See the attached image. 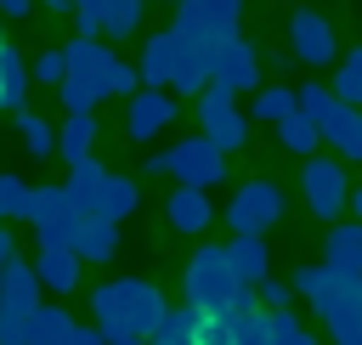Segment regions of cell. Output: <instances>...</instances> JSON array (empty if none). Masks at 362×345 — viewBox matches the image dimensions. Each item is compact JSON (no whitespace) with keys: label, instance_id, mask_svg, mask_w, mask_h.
<instances>
[{"label":"cell","instance_id":"cell-7","mask_svg":"<svg viewBox=\"0 0 362 345\" xmlns=\"http://www.w3.org/2000/svg\"><path fill=\"white\" fill-rule=\"evenodd\" d=\"M300 192H305V209L317 221H339V209L351 204V181H345V164L339 158H305L300 170Z\"/></svg>","mask_w":362,"mask_h":345},{"label":"cell","instance_id":"cell-30","mask_svg":"<svg viewBox=\"0 0 362 345\" xmlns=\"http://www.w3.org/2000/svg\"><path fill=\"white\" fill-rule=\"evenodd\" d=\"M34 209V187L23 175H0V221H28Z\"/></svg>","mask_w":362,"mask_h":345},{"label":"cell","instance_id":"cell-22","mask_svg":"<svg viewBox=\"0 0 362 345\" xmlns=\"http://www.w3.org/2000/svg\"><path fill=\"white\" fill-rule=\"evenodd\" d=\"M57 153H62L68 164L96 158V119H90V113H68V124L57 130Z\"/></svg>","mask_w":362,"mask_h":345},{"label":"cell","instance_id":"cell-45","mask_svg":"<svg viewBox=\"0 0 362 345\" xmlns=\"http://www.w3.org/2000/svg\"><path fill=\"white\" fill-rule=\"evenodd\" d=\"M351 158H356V164H362V136H356V153H351Z\"/></svg>","mask_w":362,"mask_h":345},{"label":"cell","instance_id":"cell-3","mask_svg":"<svg viewBox=\"0 0 362 345\" xmlns=\"http://www.w3.org/2000/svg\"><path fill=\"white\" fill-rule=\"evenodd\" d=\"M181 294H187V305L204 311V317H232V305H238L249 288L238 283V271H232V260H226V243H204V249L187 260V271H181Z\"/></svg>","mask_w":362,"mask_h":345},{"label":"cell","instance_id":"cell-16","mask_svg":"<svg viewBox=\"0 0 362 345\" xmlns=\"http://www.w3.org/2000/svg\"><path fill=\"white\" fill-rule=\"evenodd\" d=\"M28 79H34V68H23V51L6 40L0 45V113H28L23 102H28Z\"/></svg>","mask_w":362,"mask_h":345},{"label":"cell","instance_id":"cell-18","mask_svg":"<svg viewBox=\"0 0 362 345\" xmlns=\"http://www.w3.org/2000/svg\"><path fill=\"white\" fill-rule=\"evenodd\" d=\"M322 266H339V271H356L362 277V221H334L328 238H322Z\"/></svg>","mask_w":362,"mask_h":345},{"label":"cell","instance_id":"cell-9","mask_svg":"<svg viewBox=\"0 0 362 345\" xmlns=\"http://www.w3.org/2000/svg\"><path fill=\"white\" fill-rule=\"evenodd\" d=\"M288 57L305 62V68H328L339 57V40H334V23L322 11H294L288 17Z\"/></svg>","mask_w":362,"mask_h":345},{"label":"cell","instance_id":"cell-12","mask_svg":"<svg viewBox=\"0 0 362 345\" xmlns=\"http://www.w3.org/2000/svg\"><path fill=\"white\" fill-rule=\"evenodd\" d=\"M209 85H226L232 96L249 90V85H260V51H255L249 40H232V45L209 62Z\"/></svg>","mask_w":362,"mask_h":345},{"label":"cell","instance_id":"cell-32","mask_svg":"<svg viewBox=\"0 0 362 345\" xmlns=\"http://www.w3.org/2000/svg\"><path fill=\"white\" fill-rule=\"evenodd\" d=\"M57 96H62V107H68V113H90V107L102 102L96 79H85V74H68V79L57 85Z\"/></svg>","mask_w":362,"mask_h":345},{"label":"cell","instance_id":"cell-26","mask_svg":"<svg viewBox=\"0 0 362 345\" xmlns=\"http://www.w3.org/2000/svg\"><path fill=\"white\" fill-rule=\"evenodd\" d=\"M277 141H283L288 153H300V158H317V141H322V124H311L305 113H288V119L277 124Z\"/></svg>","mask_w":362,"mask_h":345},{"label":"cell","instance_id":"cell-25","mask_svg":"<svg viewBox=\"0 0 362 345\" xmlns=\"http://www.w3.org/2000/svg\"><path fill=\"white\" fill-rule=\"evenodd\" d=\"M328 90H334V102L362 107V45H351V51L339 57V74L328 79Z\"/></svg>","mask_w":362,"mask_h":345},{"label":"cell","instance_id":"cell-14","mask_svg":"<svg viewBox=\"0 0 362 345\" xmlns=\"http://www.w3.org/2000/svg\"><path fill=\"white\" fill-rule=\"evenodd\" d=\"M34 271H40V288L45 294H74L79 277H85V260L74 249H40L34 255Z\"/></svg>","mask_w":362,"mask_h":345},{"label":"cell","instance_id":"cell-1","mask_svg":"<svg viewBox=\"0 0 362 345\" xmlns=\"http://www.w3.org/2000/svg\"><path fill=\"white\" fill-rule=\"evenodd\" d=\"M90 311H96L102 339H158V328L170 317V300L147 277H113V283L90 288Z\"/></svg>","mask_w":362,"mask_h":345},{"label":"cell","instance_id":"cell-38","mask_svg":"<svg viewBox=\"0 0 362 345\" xmlns=\"http://www.w3.org/2000/svg\"><path fill=\"white\" fill-rule=\"evenodd\" d=\"M34 79H40V85H62V79H68V57H62V51H40V57H34Z\"/></svg>","mask_w":362,"mask_h":345},{"label":"cell","instance_id":"cell-10","mask_svg":"<svg viewBox=\"0 0 362 345\" xmlns=\"http://www.w3.org/2000/svg\"><path fill=\"white\" fill-rule=\"evenodd\" d=\"M170 124H175V96H170V90H147V85H141V90L130 96L124 136H130V141H153V136H158V130H170Z\"/></svg>","mask_w":362,"mask_h":345},{"label":"cell","instance_id":"cell-31","mask_svg":"<svg viewBox=\"0 0 362 345\" xmlns=\"http://www.w3.org/2000/svg\"><path fill=\"white\" fill-rule=\"evenodd\" d=\"M17 130H23V147L34 158H51L57 153V124H45L40 113H17Z\"/></svg>","mask_w":362,"mask_h":345},{"label":"cell","instance_id":"cell-46","mask_svg":"<svg viewBox=\"0 0 362 345\" xmlns=\"http://www.w3.org/2000/svg\"><path fill=\"white\" fill-rule=\"evenodd\" d=\"M0 45H6V34H0Z\"/></svg>","mask_w":362,"mask_h":345},{"label":"cell","instance_id":"cell-29","mask_svg":"<svg viewBox=\"0 0 362 345\" xmlns=\"http://www.w3.org/2000/svg\"><path fill=\"white\" fill-rule=\"evenodd\" d=\"M260 124H283L288 113H294V85H266L260 96H255V107H249Z\"/></svg>","mask_w":362,"mask_h":345},{"label":"cell","instance_id":"cell-6","mask_svg":"<svg viewBox=\"0 0 362 345\" xmlns=\"http://www.w3.org/2000/svg\"><path fill=\"white\" fill-rule=\"evenodd\" d=\"M221 221H226L238 238H266V232L283 221V192H277L272 181H249V187L232 192V204H226Z\"/></svg>","mask_w":362,"mask_h":345},{"label":"cell","instance_id":"cell-21","mask_svg":"<svg viewBox=\"0 0 362 345\" xmlns=\"http://www.w3.org/2000/svg\"><path fill=\"white\" fill-rule=\"evenodd\" d=\"M85 209L74 204V192L62 187V181H51V187H34V209H28V226L40 232V226H51V221H79Z\"/></svg>","mask_w":362,"mask_h":345},{"label":"cell","instance_id":"cell-40","mask_svg":"<svg viewBox=\"0 0 362 345\" xmlns=\"http://www.w3.org/2000/svg\"><path fill=\"white\" fill-rule=\"evenodd\" d=\"M34 0H0V17H28Z\"/></svg>","mask_w":362,"mask_h":345},{"label":"cell","instance_id":"cell-5","mask_svg":"<svg viewBox=\"0 0 362 345\" xmlns=\"http://www.w3.org/2000/svg\"><path fill=\"white\" fill-rule=\"evenodd\" d=\"M164 175H175V187H198L209 192L215 181H226V153L209 141V136H187L164 153Z\"/></svg>","mask_w":362,"mask_h":345},{"label":"cell","instance_id":"cell-28","mask_svg":"<svg viewBox=\"0 0 362 345\" xmlns=\"http://www.w3.org/2000/svg\"><path fill=\"white\" fill-rule=\"evenodd\" d=\"M158 345H204V311H192V305L170 311L158 328Z\"/></svg>","mask_w":362,"mask_h":345},{"label":"cell","instance_id":"cell-8","mask_svg":"<svg viewBox=\"0 0 362 345\" xmlns=\"http://www.w3.org/2000/svg\"><path fill=\"white\" fill-rule=\"evenodd\" d=\"M141 11L147 0H74V23H79V40H124L141 28Z\"/></svg>","mask_w":362,"mask_h":345},{"label":"cell","instance_id":"cell-24","mask_svg":"<svg viewBox=\"0 0 362 345\" xmlns=\"http://www.w3.org/2000/svg\"><path fill=\"white\" fill-rule=\"evenodd\" d=\"M356 136H362V107H345V102H339V107L322 119V141H328L339 158H351V153H356Z\"/></svg>","mask_w":362,"mask_h":345},{"label":"cell","instance_id":"cell-43","mask_svg":"<svg viewBox=\"0 0 362 345\" xmlns=\"http://www.w3.org/2000/svg\"><path fill=\"white\" fill-rule=\"evenodd\" d=\"M351 209H356V221H362V187H356V192H351Z\"/></svg>","mask_w":362,"mask_h":345},{"label":"cell","instance_id":"cell-15","mask_svg":"<svg viewBox=\"0 0 362 345\" xmlns=\"http://www.w3.org/2000/svg\"><path fill=\"white\" fill-rule=\"evenodd\" d=\"M113 249H119V221L85 215L79 232H74V255H79L85 266H102V260H113Z\"/></svg>","mask_w":362,"mask_h":345},{"label":"cell","instance_id":"cell-42","mask_svg":"<svg viewBox=\"0 0 362 345\" xmlns=\"http://www.w3.org/2000/svg\"><path fill=\"white\" fill-rule=\"evenodd\" d=\"M40 6H51V11H74V0H40Z\"/></svg>","mask_w":362,"mask_h":345},{"label":"cell","instance_id":"cell-37","mask_svg":"<svg viewBox=\"0 0 362 345\" xmlns=\"http://www.w3.org/2000/svg\"><path fill=\"white\" fill-rule=\"evenodd\" d=\"M255 300H260V311H283V305L294 300V283H277V277H260V283H255Z\"/></svg>","mask_w":362,"mask_h":345},{"label":"cell","instance_id":"cell-17","mask_svg":"<svg viewBox=\"0 0 362 345\" xmlns=\"http://www.w3.org/2000/svg\"><path fill=\"white\" fill-rule=\"evenodd\" d=\"M74 334H79V322L68 317V305L45 300V305L28 317V334H23V345H74Z\"/></svg>","mask_w":362,"mask_h":345},{"label":"cell","instance_id":"cell-41","mask_svg":"<svg viewBox=\"0 0 362 345\" xmlns=\"http://www.w3.org/2000/svg\"><path fill=\"white\" fill-rule=\"evenodd\" d=\"M204 6H215V11H232V17H238V6H243V0H204Z\"/></svg>","mask_w":362,"mask_h":345},{"label":"cell","instance_id":"cell-2","mask_svg":"<svg viewBox=\"0 0 362 345\" xmlns=\"http://www.w3.org/2000/svg\"><path fill=\"white\" fill-rule=\"evenodd\" d=\"M294 288L317 305L322 328L334 334V345H362V277L339 271V266H300Z\"/></svg>","mask_w":362,"mask_h":345},{"label":"cell","instance_id":"cell-39","mask_svg":"<svg viewBox=\"0 0 362 345\" xmlns=\"http://www.w3.org/2000/svg\"><path fill=\"white\" fill-rule=\"evenodd\" d=\"M11 260H17V243H11V232H6V226H0V271H6V266H11Z\"/></svg>","mask_w":362,"mask_h":345},{"label":"cell","instance_id":"cell-34","mask_svg":"<svg viewBox=\"0 0 362 345\" xmlns=\"http://www.w3.org/2000/svg\"><path fill=\"white\" fill-rule=\"evenodd\" d=\"M204 136L221 147V153H238L243 141H249V119L243 113H226V119H215V124H204Z\"/></svg>","mask_w":362,"mask_h":345},{"label":"cell","instance_id":"cell-35","mask_svg":"<svg viewBox=\"0 0 362 345\" xmlns=\"http://www.w3.org/2000/svg\"><path fill=\"white\" fill-rule=\"evenodd\" d=\"M204 85H209V68L181 51V68H175V79H170V96H204Z\"/></svg>","mask_w":362,"mask_h":345},{"label":"cell","instance_id":"cell-11","mask_svg":"<svg viewBox=\"0 0 362 345\" xmlns=\"http://www.w3.org/2000/svg\"><path fill=\"white\" fill-rule=\"evenodd\" d=\"M175 68H181V40H175V28L147 34V40H141V62H136L141 85H147V90H164V85L175 79Z\"/></svg>","mask_w":362,"mask_h":345},{"label":"cell","instance_id":"cell-13","mask_svg":"<svg viewBox=\"0 0 362 345\" xmlns=\"http://www.w3.org/2000/svg\"><path fill=\"white\" fill-rule=\"evenodd\" d=\"M164 221H170L175 232L198 238L204 226H215V204H209V192H198V187H175V192L164 198Z\"/></svg>","mask_w":362,"mask_h":345},{"label":"cell","instance_id":"cell-33","mask_svg":"<svg viewBox=\"0 0 362 345\" xmlns=\"http://www.w3.org/2000/svg\"><path fill=\"white\" fill-rule=\"evenodd\" d=\"M334 107H339V102H334V90H328V85H300V90H294V113H305L311 124H322Z\"/></svg>","mask_w":362,"mask_h":345},{"label":"cell","instance_id":"cell-19","mask_svg":"<svg viewBox=\"0 0 362 345\" xmlns=\"http://www.w3.org/2000/svg\"><path fill=\"white\" fill-rule=\"evenodd\" d=\"M136 204H141L136 181L107 170V181H102V187H96V198H90V215H102V221H124V215H136Z\"/></svg>","mask_w":362,"mask_h":345},{"label":"cell","instance_id":"cell-20","mask_svg":"<svg viewBox=\"0 0 362 345\" xmlns=\"http://www.w3.org/2000/svg\"><path fill=\"white\" fill-rule=\"evenodd\" d=\"M226 260H232V271H238L243 288H255L260 277H272V249H266V238H232V243H226Z\"/></svg>","mask_w":362,"mask_h":345},{"label":"cell","instance_id":"cell-36","mask_svg":"<svg viewBox=\"0 0 362 345\" xmlns=\"http://www.w3.org/2000/svg\"><path fill=\"white\" fill-rule=\"evenodd\" d=\"M226 113H238V96L226 85H204V96H198V130L215 124V119H226Z\"/></svg>","mask_w":362,"mask_h":345},{"label":"cell","instance_id":"cell-4","mask_svg":"<svg viewBox=\"0 0 362 345\" xmlns=\"http://www.w3.org/2000/svg\"><path fill=\"white\" fill-rule=\"evenodd\" d=\"M170 28H175L181 51H187V57H198L204 68H209L232 40H243V34H238V17H232V11H215V6H204V0H181Z\"/></svg>","mask_w":362,"mask_h":345},{"label":"cell","instance_id":"cell-44","mask_svg":"<svg viewBox=\"0 0 362 345\" xmlns=\"http://www.w3.org/2000/svg\"><path fill=\"white\" fill-rule=\"evenodd\" d=\"M107 345H147V339H107Z\"/></svg>","mask_w":362,"mask_h":345},{"label":"cell","instance_id":"cell-47","mask_svg":"<svg viewBox=\"0 0 362 345\" xmlns=\"http://www.w3.org/2000/svg\"><path fill=\"white\" fill-rule=\"evenodd\" d=\"M175 6H181V0H175Z\"/></svg>","mask_w":362,"mask_h":345},{"label":"cell","instance_id":"cell-27","mask_svg":"<svg viewBox=\"0 0 362 345\" xmlns=\"http://www.w3.org/2000/svg\"><path fill=\"white\" fill-rule=\"evenodd\" d=\"M102 181H107V164H102V158H85V164H68V181H62V187H68V192H74V204L90 215V198H96V187H102Z\"/></svg>","mask_w":362,"mask_h":345},{"label":"cell","instance_id":"cell-23","mask_svg":"<svg viewBox=\"0 0 362 345\" xmlns=\"http://www.w3.org/2000/svg\"><path fill=\"white\" fill-rule=\"evenodd\" d=\"M96 90H102V102H107V96H136V90H141V74H136L124 57L102 51V62H96Z\"/></svg>","mask_w":362,"mask_h":345}]
</instances>
